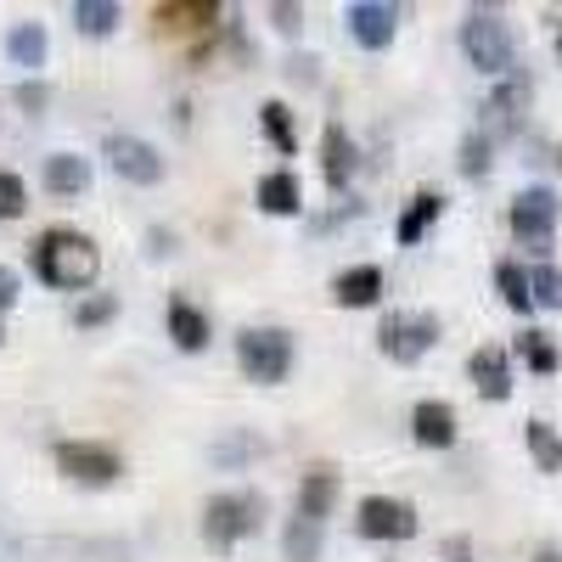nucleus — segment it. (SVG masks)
<instances>
[{
    "instance_id": "obj_27",
    "label": "nucleus",
    "mask_w": 562,
    "mask_h": 562,
    "mask_svg": "<svg viewBox=\"0 0 562 562\" xmlns=\"http://www.w3.org/2000/svg\"><path fill=\"white\" fill-rule=\"evenodd\" d=\"M29 209V186L18 169H0V220H18Z\"/></svg>"
},
{
    "instance_id": "obj_31",
    "label": "nucleus",
    "mask_w": 562,
    "mask_h": 562,
    "mask_svg": "<svg viewBox=\"0 0 562 562\" xmlns=\"http://www.w3.org/2000/svg\"><path fill=\"white\" fill-rule=\"evenodd\" d=\"M158 18H169L175 29H203V23L220 18V7H214V0H198V7H164Z\"/></svg>"
},
{
    "instance_id": "obj_3",
    "label": "nucleus",
    "mask_w": 562,
    "mask_h": 562,
    "mask_svg": "<svg viewBox=\"0 0 562 562\" xmlns=\"http://www.w3.org/2000/svg\"><path fill=\"white\" fill-rule=\"evenodd\" d=\"M461 52L473 57V68L484 74H512V29L495 18V12H467L461 23Z\"/></svg>"
},
{
    "instance_id": "obj_13",
    "label": "nucleus",
    "mask_w": 562,
    "mask_h": 562,
    "mask_svg": "<svg viewBox=\"0 0 562 562\" xmlns=\"http://www.w3.org/2000/svg\"><path fill=\"white\" fill-rule=\"evenodd\" d=\"M411 434H416V445H428V450H450L456 445V411L445 400H422L411 411Z\"/></svg>"
},
{
    "instance_id": "obj_34",
    "label": "nucleus",
    "mask_w": 562,
    "mask_h": 562,
    "mask_svg": "<svg viewBox=\"0 0 562 562\" xmlns=\"http://www.w3.org/2000/svg\"><path fill=\"white\" fill-rule=\"evenodd\" d=\"M45 102H52V90H45L40 79H29V85H18V108H29V113H40Z\"/></svg>"
},
{
    "instance_id": "obj_33",
    "label": "nucleus",
    "mask_w": 562,
    "mask_h": 562,
    "mask_svg": "<svg viewBox=\"0 0 562 562\" xmlns=\"http://www.w3.org/2000/svg\"><path fill=\"white\" fill-rule=\"evenodd\" d=\"M270 23H276L281 34H299V29H304V12L293 7V0H281V7H270Z\"/></svg>"
},
{
    "instance_id": "obj_25",
    "label": "nucleus",
    "mask_w": 562,
    "mask_h": 562,
    "mask_svg": "<svg viewBox=\"0 0 562 562\" xmlns=\"http://www.w3.org/2000/svg\"><path fill=\"white\" fill-rule=\"evenodd\" d=\"M74 23H79V34H113L119 29V7L113 0H79Z\"/></svg>"
},
{
    "instance_id": "obj_18",
    "label": "nucleus",
    "mask_w": 562,
    "mask_h": 562,
    "mask_svg": "<svg viewBox=\"0 0 562 562\" xmlns=\"http://www.w3.org/2000/svg\"><path fill=\"white\" fill-rule=\"evenodd\" d=\"M90 186V164L79 153H52L45 158V192H57V198H79Z\"/></svg>"
},
{
    "instance_id": "obj_36",
    "label": "nucleus",
    "mask_w": 562,
    "mask_h": 562,
    "mask_svg": "<svg viewBox=\"0 0 562 562\" xmlns=\"http://www.w3.org/2000/svg\"><path fill=\"white\" fill-rule=\"evenodd\" d=\"M535 562H562V557H557V546H540V551H535Z\"/></svg>"
},
{
    "instance_id": "obj_24",
    "label": "nucleus",
    "mask_w": 562,
    "mask_h": 562,
    "mask_svg": "<svg viewBox=\"0 0 562 562\" xmlns=\"http://www.w3.org/2000/svg\"><path fill=\"white\" fill-rule=\"evenodd\" d=\"M281 546H288L293 562H315V557H321V524L288 518V529H281Z\"/></svg>"
},
{
    "instance_id": "obj_10",
    "label": "nucleus",
    "mask_w": 562,
    "mask_h": 562,
    "mask_svg": "<svg viewBox=\"0 0 562 562\" xmlns=\"http://www.w3.org/2000/svg\"><path fill=\"white\" fill-rule=\"evenodd\" d=\"M394 29H400V12L383 7V0H360V7H349V34H355V45H366V52H389Z\"/></svg>"
},
{
    "instance_id": "obj_6",
    "label": "nucleus",
    "mask_w": 562,
    "mask_h": 562,
    "mask_svg": "<svg viewBox=\"0 0 562 562\" xmlns=\"http://www.w3.org/2000/svg\"><path fill=\"white\" fill-rule=\"evenodd\" d=\"M259 529V501L254 495H214L203 506V540L214 551H231L237 540H248Z\"/></svg>"
},
{
    "instance_id": "obj_35",
    "label": "nucleus",
    "mask_w": 562,
    "mask_h": 562,
    "mask_svg": "<svg viewBox=\"0 0 562 562\" xmlns=\"http://www.w3.org/2000/svg\"><path fill=\"white\" fill-rule=\"evenodd\" d=\"M12 304H18V270L0 265V310H12Z\"/></svg>"
},
{
    "instance_id": "obj_17",
    "label": "nucleus",
    "mask_w": 562,
    "mask_h": 562,
    "mask_svg": "<svg viewBox=\"0 0 562 562\" xmlns=\"http://www.w3.org/2000/svg\"><path fill=\"white\" fill-rule=\"evenodd\" d=\"M259 209L265 214H281V220H293L299 209H304V192H299V175L293 169H270L265 180H259Z\"/></svg>"
},
{
    "instance_id": "obj_38",
    "label": "nucleus",
    "mask_w": 562,
    "mask_h": 562,
    "mask_svg": "<svg viewBox=\"0 0 562 562\" xmlns=\"http://www.w3.org/2000/svg\"><path fill=\"white\" fill-rule=\"evenodd\" d=\"M0 338H7V333H0Z\"/></svg>"
},
{
    "instance_id": "obj_28",
    "label": "nucleus",
    "mask_w": 562,
    "mask_h": 562,
    "mask_svg": "<svg viewBox=\"0 0 562 562\" xmlns=\"http://www.w3.org/2000/svg\"><path fill=\"white\" fill-rule=\"evenodd\" d=\"M529 299H535V304H546V310H562V270L540 265V270L529 276Z\"/></svg>"
},
{
    "instance_id": "obj_20",
    "label": "nucleus",
    "mask_w": 562,
    "mask_h": 562,
    "mask_svg": "<svg viewBox=\"0 0 562 562\" xmlns=\"http://www.w3.org/2000/svg\"><path fill=\"white\" fill-rule=\"evenodd\" d=\"M7 57H12L18 68H45V29H40V23H18V29L7 34Z\"/></svg>"
},
{
    "instance_id": "obj_26",
    "label": "nucleus",
    "mask_w": 562,
    "mask_h": 562,
    "mask_svg": "<svg viewBox=\"0 0 562 562\" xmlns=\"http://www.w3.org/2000/svg\"><path fill=\"white\" fill-rule=\"evenodd\" d=\"M529 108V79H501V90L490 97V113H501L506 124H518Z\"/></svg>"
},
{
    "instance_id": "obj_39",
    "label": "nucleus",
    "mask_w": 562,
    "mask_h": 562,
    "mask_svg": "<svg viewBox=\"0 0 562 562\" xmlns=\"http://www.w3.org/2000/svg\"><path fill=\"white\" fill-rule=\"evenodd\" d=\"M557 158H562V153H557Z\"/></svg>"
},
{
    "instance_id": "obj_22",
    "label": "nucleus",
    "mask_w": 562,
    "mask_h": 562,
    "mask_svg": "<svg viewBox=\"0 0 562 562\" xmlns=\"http://www.w3.org/2000/svg\"><path fill=\"white\" fill-rule=\"evenodd\" d=\"M529 456H535L540 473H562V439H557L551 422H529Z\"/></svg>"
},
{
    "instance_id": "obj_9",
    "label": "nucleus",
    "mask_w": 562,
    "mask_h": 562,
    "mask_svg": "<svg viewBox=\"0 0 562 562\" xmlns=\"http://www.w3.org/2000/svg\"><path fill=\"white\" fill-rule=\"evenodd\" d=\"M108 164L124 175V180H135V186H158L164 180V158H158V147L153 140H140V135H108Z\"/></svg>"
},
{
    "instance_id": "obj_29",
    "label": "nucleus",
    "mask_w": 562,
    "mask_h": 562,
    "mask_svg": "<svg viewBox=\"0 0 562 562\" xmlns=\"http://www.w3.org/2000/svg\"><path fill=\"white\" fill-rule=\"evenodd\" d=\"M518 349H524L529 371H540V378H546V371H557V349H551V338H546V333H524V338H518Z\"/></svg>"
},
{
    "instance_id": "obj_5",
    "label": "nucleus",
    "mask_w": 562,
    "mask_h": 562,
    "mask_svg": "<svg viewBox=\"0 0 562 562\" xmlns=\"http://www.w3.org/2000/svg\"><path fill=\"white\" fill-rule=\"evenodd\" d=\"M434 344H439V321H434V315L394 310V315H383V326H378V349H383L389 360H400V366H416Z\"/></svg>"
},
{
    "instance_id": "obj_21",
    "label": "nucleus",
    "mask_w": 562,
    "mask_h": 562,
    "mask_svg": "<svg viewBox=\"0 0 562 562\" xmlns=\"http://www.w3.org/2000/svg\"><path fill=\"white\" fill-rule=\"evenodd\" d=\"M259 130L281 147V158H293L299 153V130H293V113H288V102H265L259 108Z\"/></svg>"
},
{
    "instance_id": "obj_2",
    "label": "nucleus",
    "mask_w": 562,
    "mask_h": 562,
    "mask_svg": "<svg viewBox=\"0 0 562 562\" xmlns=\"http://www.w3.org/2000/svg\"><path fill=\"white\" fill-rule=\"evenodd\" d=\"M237 366H243V378L259 383V389L288 383V371H293V333H281V326H248V333L237 338Z\"/></svg>"
},
{
    "instance_id": "obj_1",
    "label": "nucleus",
    "mask_w": 562,
    "mask_h": 562,
    "mask_svg": "<svg viewBox=\"0 0 562 562\" xmlns=\"http://www.w3.org/2000/svg\"><path fill=\"white\" fill-rule=\"evenodd\" d=\"M29 265H34V276L45 281V288L79 293V288H90V281H97L102 248L90 243L85 231H74V225H52V231H40V237H34Z\"/></svg>"
},
{
    "instance_id": "obj_19",
    "label": "nucleus",
    "mask_w": 562,
    "mask_h": 562,
    "mask_svg": "<svg viewBox=\"0 0 562 562\" xmlns=\"http://www.w3.org/2000/svg\"><path fill=\"white\" fill-rule=\"evenodd\" d=\"M445 214V198L439 192H416L411 203H405V214H400V225H394V237L411 248V243H422V237H428V225Z\"/></svg>"
},
{
    "instance_id": "obj_14",
    "label": "nucleus",
    "mask_w": 562,
    "mask_h": 562,
    "mask_svg": "<svg viewBox=\"0 0 562 562\" xmlns=\"http://www.w3.org/2000/svg\"><path fill=\"white\" fill-rule=\"evenodd\" d=\"M169 338H175V349H186V355L209 349V315L186 299V293L169 299Z\"/></svg>"
},
{
    "instance_id": "obj_7",
    "label": "nucleus",
    "mask_w": 562,
    "mask_h": 562,
    "mask_svg": "<svg viewBox=\"0 0 562 562\" xmlns=\"http://www.w3.org/2000/svg\"><path fill=\"white\" fill-rule=\"evenodd\" d=\"M551 231H557V198L546 192V186L518 192V203H512V237H518L524 248H535V254H546Z\"/></svg>"
},
{
    "instance_id": "obj_23",
    "label": "nucleus",
    "mask_w": 562,
    "mask_h": 562,
    "mask_svg": "<svg viewBox=\"0 0 562 562\" xmlns=\"http://www.w3.org/2000/svg\"><path fill=\"white\" fill-rule=\"evenodd\" d=\"M495 288H501V299H506V310H518V315H529L535 310V299H529V276L518 270V265H495Z\"/></svg>"
},
{
    "instance_id": "obj_16",
    "label": "nucleus",
    "mask_w": 562,
    "mask_h": 562,
    "mask_svg": "<svg viewBox=\"0 0 562 562\" xmlns=\"http://www.w3.org/2000/svg\"><path fill=\"white\" fill-rule=\"evenodd\" d=\"M333 299L344 304V310H371L383 299V270L378 265H349L338 281H333Z\"/></svg>"
},
{
    "instance_id": "obj_4",
    "label": "nucleus",
    "mask_w": 562,
    "mask_h": 562,
    "mask_svg": "<svg viewBox=\"0 0 562 562\" xmlns=\"http://www.w3.org/2000/svg\"><path fill=\"white\" fill-rule=\"evenodd\" d=\"M57 473H68L85 490H108V484H119L124 461H119V450H108L97 439H63L57 445Z\"/></svg>"
},
{
    "instance_id": "obj_30",
    "label": "nucleus",
    "mask_w": 562,
    "mask_h": 562,
    "mask_svg": "<svg viewBox=\"0 0 562 562\" xmlns=\"http://www.w3.org/2000/svg\"><path fill=\"white\" fill-rule=\"evenodd\" d=\"M113 315H119V299H113V293H97V299H79L74 326H108Z\"/></svg>"
},
{
    "instance_id": "obj_37",
    "label": "nucleus",
    "mask_w": 562,
    "mask_h": 562,
    "mask_svg": "<svg viewBox=\"0 0 562 562\" xmlns=\"http://www.w3.org/2000/svg\"><path fill=\"white\" fill-rule=\"evenodd\" d=\"M557 57H562V40H557Z\"/></svg>"
},
{
    "instance_id": "obj_15",
    "label": "nucleus",
    "mask_w": 562,
    "mask_h": 562,
    "mask_svg": "<svg viewBox=\"0 0 562 562\" xmlns=\"http://www.w3.org/2000/svg\"><path fill=\"white\" fill-rule=\"evenodd\" d=\"M338 506V473L333 467H310L299 484V518L304 524H326V512Z\"/></svg>"
},
{
    "instance_id": "obj_11",
    "label": "nucleus",
    "mask_w": 562,
    "mask_h": 562,
    "mask_svg": "<svg viewBox=\"0 0 562 562\" xmlns=\"http://www.w3.org/2000/svg\"><path fill=\"white\" fill-rule=\"evenodd\" d=\"M467 378H473V389H479L484 400H506V394H512V360H506V349H495V344L473 349V360H467Z\"/></svg>"
},
{
    "instance_id": "obj_12",
    "label": "nucleus",
    "mask_w": 562,
    "mask_h": 562,
    "mask_svg": "<svg viewBox=\"0 0 562 562\" xmlns=\"http://www.w3.org/2000/svg\"><path fill=\"white\" fill-rule=\"evenodd\" d=\"M355 164H360V153H355V140H349V130L344 124H326V135H321V175H326V186H344L355 180Z\"/></svg>"
},
{
    "instance_id": "obj_8",
    "label": "nucleus",
    "mask_w": 562,
    "mask_h": 562,
    "mask_svg": "<svg viewBox=\"0 0 562 562\" xmlns=\"http://www.w3.org/2000/svg\"><path fill=\"white\" fill-rule=\"evenodd\" d=\"M355 529L366 540H411L416 535V506L411 501H394V495H366Z\"/></svg>"
},
{
    "instance_id": "obj_32",
    "label": "nucleus",
    "mask_w": 562,
    "mask_h": 562,
    "mask_svg": "<svg viewBox=\"0 0 562 562\" xmlns=\"http://www.w3.org/2000/svg\"><path fill=\"white\" fill-rule=\"evenodd\" d=\"M461 175H490V135L461 140Z\"/></svg>"
}]
</instances>
